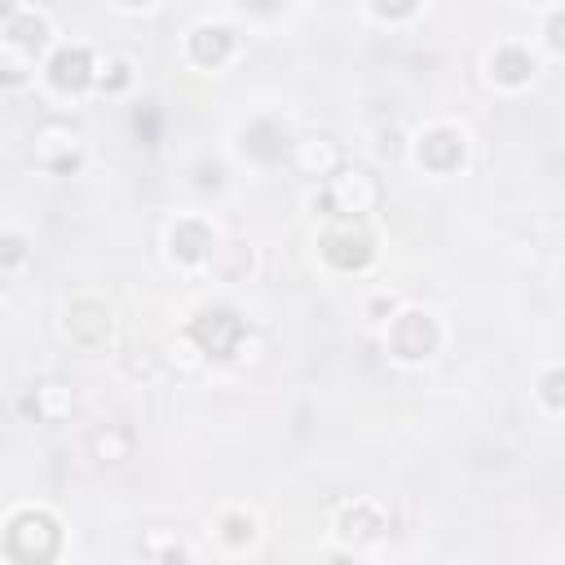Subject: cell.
<instances>
[{
  "label": "cell",
  "instance_id": "obj_1",
  "mask_svg": "<svg viewBox=\"0 0 565 565\" xmlns=\"http://www.w3.org/2000/svg\"><path fill=\"white\" fill-rule=\"evenodd\" d=\"M58 521L45 517V513H18L5 530V557L18 561V565H40V561H53L58 557Z\"/></svg>",
  "mask_w": 565,
  "mask_h": 565
},
{
  "label": "cell",
  "instance_id": "obj_2",
  "mask_svg": "<svg viewBox=\"0 0 565 565\" xmlns=\"http://www.w3.org/2000/svg\"><path fill=\"white\" fill-rule=\"evenodd\" d=\"M243 332H248V327H243V318L234 314V309H204V314L190 323V340L212 358H230L234 349H239Z\"/></svg>",
  "mask_w": 565,
  "mask_h": 565
},
{
  "label": "cell",
  "instance_id": "obj_3",
  "mask_svg": "<svg viewBox=\"0 0 565 565\" xmlns=\"http://www.w3.org/2000/svg\"><path fill=\"white\" fill-rule=\"evenodd\" d=\"M389 345H393V354L407 358V362L429 358L437 349V323L429 314H420V309H407V314H398V323H393Z\"/></svg>",
  "mask_w": 565,
  "mask_h": 565
},
{
  "label": "cell",
  "instance_id": "obj_4",
  "mask_svg": "<svg viewBox=\"0 0 565 565\" xmlns=\"http://www.w3.org/2000/svg\"><path fill=\"white\" fill-rule=\"evenodd\" d=\"M323 257L336 265V270H362L371 257H376V243H371V234L354 226V221H345V226L327 230L323 234Z\"/></svg>",
  "mask_w": 565,
  "mask_h": 565
},
{
  "label": "cell",
  "instance_id": "obj_5",
  "mask_svg": "<svg viewBox=\"0 0 565 565\" xmlns=\"http://www.w3.org/2000/svg\"><path fill=\"white\" fill-rule=\"evenodd\" d=\"M376 181H371L362 168H354V173H340L336 181H332V190L323 195V204L327 208H336L340 217H354V212H367L371 204H376Z\"/></svg>",
  "mask_w": 565,
  "mask_h": 565
},
{
  "label": "cell",
  "instance_id": "obj_6",
  "mask_svg": "<svg viewBox=\"0 0 565 565\" xmlns=\"http://www.w3.org/2000/svg\"><path fill=\"white\" fill-rule=\"evenodd\" d=\"M420 164L429 173H451L464 164V137L455 129H433L420 137Z\"/></svg>",
  "mask_w": 565,
  "mask_h": 565
},
{
  "label": "cell",
  "instance_id": "obj_7",
  "mask_svg": "<svg viewBox=\"0 0 565 565\" xmlns=\"http://www.w3.org/2000/svg\"><path fill=\"white\" fill-rule=\"evenodd\" d=\"M49 80L58 89L80 93L84 84H93V53L89 49H58L49 62Z\"/></svg>",
  "mask_w": 565,
  "mask_h": 565
},
{
  "label": "cell",
  "instance_id": "obj_8",
  "mask_svg": "<svg viewBox=\"0 0 565 565\" xmlns=\"http://www.w3.org/2000/svg\"><path fill=\"white\" fill-rule=\"evenodd\" d=\"M173 257L181 261V265H195V261H204L208 257V248H212V234H208V226L204 221H177L173 226Z\"/></svg>",
  "mask_w": 565,
  "mask_h": 565
},
{
  "label": "cell",
  "instance_id": "obj_9",
  "mask_svg": "<svg viewBox=\"0 0 565 565\" xmlns=\"http://www.w3.org/2000/svg\"><path fill=\"white\" fill-rule=\"evenodd\" d=\"M234 40L226 27H199L195 36H190V58L199 62V67H221V62L230 58Z\"/></svg>",
  "mask_w": 565,
  "mask_h": 565
},
{
  "label": "cell",
  "instance_id": "obj_10",
  "mask_svg": "<svg viewBox=\"0 0 565 565\" xmlns=\"http://www.w3.org/2000/svg\"><path fill=\"white\" fill-rule=\"evenodd\" d=\"M243 151L257 155L261 164H274V159H283V151H287V133L274 120H261L243 133Z\"/></svg>",
  "mask_w": 565,
  "mask_h": 565
},
{
  "label": "cell",
  "instance_id": "obj_11",
  "mask_svg": "<svg viewBox=\"0 0 565 565\" xmlns=\"http://www.w3.org/2000/svg\"><path fill=\"white\" fill-rule=\"evenodd\" d=\"M71 336L84 340V345H102V340L111 336V318H106V309L76 305V309H71Z\"/></svg>",
  "mask_w": 565,
  "mask_h": 565
},
{
  "label": "cell",
  "instance_id": "obj_12",
  "mask_svg": "<svg viewBox=\"0 0 565 565\" xmlns=\"http://www.w3.org/2000/svg\"><path fill=\"white\" fill-rule=\"evenodd\" d=\"M5 36H9V45H18V49H45V36H49V27L40 23L36 14H14L5 23Z\"/></svg>",
  "mask_w": 565,
  "mask_h": 565
},
{
  "label": "cell",
  "instance_id": "obj_13",
  "mask_svg": "<svg viewBox=\"0 0 565 565\" xmlns=\"http://www.w3.org/2000/svg\"><path fill=\"white\" fill-rule=\"evenodd\" d=\"M490 71H495L499 84H521V80H530L535 62H530V53H521V49H499L495 62H490Z\"/></svg>",
  "mask_w": 565,
  "mask_h": 565
},
{
  "label": "cell",
  "instance_id": "obj_14",
  "mask_svg": "<svg viewBox=\"0 0 565 565\" xmlns=\"http://www.w3.org/2000/svg\"><path fill=\"white\" fill-rule=\"evenodd\" d=\"M380 530H385V521L371 513V508H354V513L340 517V535L349 543H367V539H376Z\"/></svg>",
  "mask_w": 565,
  "mask_h": 565
},
{
  "label": "cell",
  "instance_id": "obj_15",
  "mask_svg": "<svg viewBox=\"0 0 565 565\" xmlns=\"http://www.w3.org/2000/svg\"><path fill=\"white\" fill-rule=\"evenodd\" d=\"M93 451H98V460H129L133 437L129 433H115V429H102L98 437H93Z\"/></svg>",
  "mask_w": 565,
  "mask_h": 565
},
{
  "label": "cell",
  "instance_id": "obj_16",
  "mask_svg": "<svg viewBox=\"0 0 565 565\" xmlns=\"http://www.w3.org/2000/svg\"><path fill=\"white\" fill-rule=\"evenodd\" d=\"M40 398L53 402V407L45 411V420H58V415H67V411H71V393L62 389V385H45V389H40Z\"/></svg>",
  "mask_w": 565,
  "mask_h": 565
},
{
  "label": "cell",
  "instance_id": "obj_17",
  "mask_svg": "<svg viewBox=\"0 0 565 565\" xmlns=\"http://www.w3.org/2000/svg\"><path fill=\"white\" fill-rule=\"evenodd\" d=\"M539 389H543V402H548V407H565V371H548Z\"/></svg>",
  "mask_w": 565,
  "mask_h": 565
},
{
  "label": "cell",
  "instance_id": "obj_18",
  "mask_svg": "<svg viewBox=\"0 0 565 565\" xmlns=\"http://www.w3.org/2000/svg\"><path fill=\"white\" fill-rule=\"evenodd\" d=\"M371 5H376L380 18H407L415 9V0H371Z\"/></svg>",
  "mask_w": 565,
  "mask_h": 565
},
{
  "label": "cell",
  "instance_id": "obj_19",
  "mask_svg": "<svg viewBox=\"0 0 565 565\" xmlns=\"http://www.w3.org/2000/svg\"><path fill=\"white\" fill-rule=\"evenodd\" d=\"M314 159H318V146H314V142H309V146H305V151H301V168H305V164H314ZM323 164H327V173H332V168L340 164V155H336V146H327V151H323Z\"/></svg>",
  "mask_w": 565,
  "mask_h": 565
},
{
  "label": "cell",
  "instance_id": "obj_20",
  "mask_svg": "<svg viewBox=\"0 0 565 565\" xmlns=\"http://www.w3.org/2000/svg\"><path fill=\"white\" fill-rule=\"evenodd\" d=\"M226 539H230V543L252 539V521H243V517H226Z\"/></svg>",
  "mask_w": 565,
  "mask_h": 565
},
{
  "label": "cell",
  "instance_id": "obj_21",
  "mask_svg": "<svg viewBox=\"0 0 565 565\" xmlns=\"http://www.w3.org/2000/svg\"><path fill=\"white\" fill-rule=\"evenodd\" d=\"M548 40H552V49H565V14H557L548 23Z\"/></svg>",
  "mask_w": 565,
  "mask_h": 565
},
{
  "label": "cell",
  "instance_id": "obj_22",
  "mask_svg": "<svg viewBox=\"0 0 565 565\" xmlns=\"http://www.w3.org/2000/svg\"><path fill=\"white\" fill-rule=\"evenodd\" d=\"M243 5H252V9H265V14H270V9L279 5V0H243Z\"/></svg>",
  "mask_w": 565,
  "mask_h": 565
},
{
  "label": "cell",
  "instance_id": "obj_23",
  "mask_svg": "<svg viewBox=\"0 0 565 565\" xmlns=\"http://www.w3.org/2000/svg\"><path fill=\"white\" fill-rule=\"evenodd\" d=\"M120 5H151V0H120Z\"/></svg>",
  "mask_w": 565,
  "mask_h": 565
}]
</instances>
